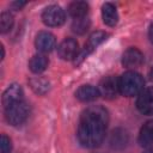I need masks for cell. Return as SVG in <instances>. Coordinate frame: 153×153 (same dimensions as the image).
I'll use <instances>...</instances> for the list:
<instances>
[{
    "label": "cell",
    "mask_w": 153,
    "mask_h": 153,
    "mask_svg": "<svg viewBox=\"0 0 153 153\" xmlns=\"http://www.w3.org/2000/svg\"><path fill=\"white\" fill-rule=\"evenodd\" d=\"M99 96L100 93L98 87H94L92 85H81L75 92V97L81 102H92Z\"/></svg>",
    "instance_id": "cell-13"
},
{
    "label": "cell",
    "mask_w": 153,
    "mask_h": 153,
    "mask_svg": "<svg viewBox=\"0 0 153 153\" xmlns=\"http://www.w3.org/2000/svg\"><path fill=\"white\" fill-rule=\"evenodd\" d=\"M136 106L143 115H153V86L143 88L137 96Z\"/></svg>",
    "instance_id": "cell-8"
},
{
    "label": "cell",
    "mask_w": 153,
    "mask_h": 153,
    "mask_svg": "<svg viewBox=\"0 0 153 153\" xmlns=\"http://www.w3.org/2000/svg\"><path fill=\"white\" fill-rule=\"evenodd\" d=\"M149 76H151V79L153 80V68L151 69V72H149Z\"/></svg>",
    "instance_id": "cell-23"
},
{
    "label": "cell",
    "mask_w": 153,
    "mask_h": 153,
    "mask_svg": "<svg viewBox=\"0 0 153 153\" xmlns=\"http://www.w3.org/2000/svg\"><path fill=\"white\" fill-rule=\"evenodd\" d=\"M25 4H26L25 1H14L11 4V7H13L14 10H20Z\"/></svg>",
    "instance_id": "cell-21"
},
{
    "label": "cell",
    "mask_w": 153,
    "mask_h": 153,
    "mask_svg": "<svg viewBox=\"0 0 153 153\" xmlns=\"http://www.w3.org/2000/svg\"><path fill=\"white\" fill-rule=\"evenodd\" d=\"M100 96H103L106 99H114L120 93V85H118V78L114 75L105 76L100 80L98 86Z\"/></svg>",
    "instance_id": "cell-6"
},
{
    "label": "cell",
    "mask_w": 153,
    "mask_h": 153,
    "mask_svg": "<svg viewBox=\"0 0 153 153\" xmlns=\"http://www.w3.org/2000/svg\"><path fill=\"white\" fill-rule=\"evenodd\" d=\"M23 90L20 87V85L18 84H12L10 85L5 92L2 93V98H1V102H2V105L4 108H7L14 103H18V102H22L23 100Z\"/></svg>",
    "instance_id": "cell-10"
},
{
    "label": "cell",
    "mask_w": 153,
    "mask_h": 153,
    "mask_svg": "<svg viewBox=\"0 0 153 153\" xmlns=\"http://www.w3.org/2000/svg\"><path fill=\"white\" fill-rule=\"evenodd\" d=\"M48 65H49V60L44 54H36L29 61V67H30L31 72H33L36 74L44 72L47 69Z\"/></svg>",
    "instance_id": "cell-15"
},
{
    "label": "cell",
    "mask_w": 153,
    "mask_h": 153,
    "mask_svg": "<svg viewBox=\"0 0 153 153\" xmlns=\"http://www.w3.org/2000/svg\"><path fill=\"white\" fill-rule=\"evenodd\" d=\"M143 62V54L137 48H129L122 55V65L128 69H134Z\"/></svg>",
    "instance_id": "cell-9"
},
{
    "label": "cell",
    "mask_w": 153,
    "mask_h": 153,
    "mask_svg": "<svg viewBox=\"0 0 153 153\" xmlns=\"http://www.w3.org/2000/svg\"><path fill=\"white\" fill-rule=\"evenodd\" d=\"M106 37H108V33H105L103 31H96V32L91 33L87 42L85 43L82 51L79 53V55L75 57V65H79L81 61H84L86 59V56H88L100 43H103L106 39Z\"/></svg>",
    "instance_id": "cell-5"
},
{
    "label": "cell",
    "mask_w": 153,
    "mask_h": 153,
    "mask_svg": "<svg viewBox=\"0 0 153 153\" xmlns=\"http://www.w3.org/2000/svg\"><path fill=\"white\" fill-rule=\"evenodd\" d=\"M90 25H91V22L87 18V16L81 18H75L72 23V30L78 35H84L90 29Z\"/></svg>",
    "instance_id": "cell-17"
},
{
    "label": "cell",
    "mask_w": 153,
    "mask_h": 153,
    "mask_svg": "<svg viewBox=\"0 0 153 153\" xmlns=\"http://www.w3.org/2000/svg\"><path fill=\"white\" fill-rule=\"evenodd\" d=\"M30 114V106L24 102L14 103L5 108V118L12 126H19L26 121Z\"/></svg>",
    "instance_id": "cell-3"
},
{
    "label": "cell",
    "mask_w": 153,
    "mask_h": 153,
    "mask_svg": "<svg viewBox=\"0 0 153 153\" xmlns=\"http://www.w3.org/2000/svg\"><path fill=\"white\" fill-rule=\"evenodd\" d=\"M30 86L38 94H44L49 90V82H48V80H45L42 76H36V78L30 79Z\"/></svg>",
    "instance_id": "cell-18"
},
{
    "label": "cell",
    "mask_w": 153,
    "mask_h": 153,
    "mask_svg": "<svg viewBox=\"0 0 153 153\" xmlns=\"http://www.w3.org/2000/svg\"><path fill=\"white\" fill-rule=\"evenodd\" d=\"M68 13L74 19L86 17L88 13V5L85 1H73L68 6Z\"/></svg>",
    "instance_id": "cell-16"
},
{
    "label": "cell",
    "mask_w": 153,
    "mask_h": 153,
    "mask_svg": "<svg viewBox=\"0 0 153 153\" xmlns=\"http://www.w3.org/2000/svg\"><path fill=\"white\" fill-rule=\"evenodd\" d=\"M102 18L104 24H106L108 26H115L118 22V13L115 5H112L111 2H105L102 6Z\"/></svg>",
    "instance_id": "cell-14"
},
{
    "label": "cell",
    "mask_w": 153,
    "mask_h": 153,
    "mask_svg": "<svg viewBox=\"0 0 153 153\" xmlns=\"http://www.w3.org/2000/svg\"><path fill=\"white\" fill-rule=\"evenodd\" d=\"M57 54L62 60H74L79 55L78 42L74 38H65L57 47Z\"/></svg>",
    "instance_id": "cell-7"
},
{
    "label": "cell",
    "mask_w": 153,
    "mask_h": 153,
    "mask_svg": "<svg viewBox=\"0 0 153 153\" xmlns=\"http://www.w3.org/2000/svg\"><path fill=\"white\" fill-rule=\"evenodd\" d=\"M13 23H14L13 16L10 12H2L0 16V32L1 33L8 32L12 29Z\"/></svg>",
    "instance_id": "cell-19"
},
{
    "label": "cell",
    "mask_w": 153,
    "mask_h": 153,
    "mask_svg": "<svg viewBox=\"0 0 153 153\" xmlns=\"http://www.w3.org/2000/svg\"><path fill=\"white\" fill-rule=\"evenodd\" d=\"M12 149V142L10 140V137H7L5 134L1 135V140H0V152L1 153H10Z\"/></svg>",
    "instance_id": "cell-20"
},
{
    "label": "cell",
    "mask_w": 153,
    "mask_h": 153,
    "mask_svg": "<svg viewBox=\"0 0 153 153\" xmlns=\"http://www.w3.org/2000/svg\"><path fill=\"white\" fill-rule=\"evenodd\" d=\"M109 123V114L100 105H92L85 109L80 116L76 136L81 146L94 148L99 146L104 137Z\"/></svg>",
    "instance_id": "cell-1"
},
{
    "label": "cell",
    "mask_w": 153,
    "mask_h": 153,
    "mask_svg": "<svg viewBox=\"0 0 153 153\" xmlns=\"http://www.w3.org/2000/svg\"><path fill=\"white\" fill-rule=\"evenodd\" d=\"M139 143L147 149H153V120L146 122L140 129Z\"/></svg>",
    "instance_id": "cell-12"
},
{
    "label": "cell",
    "mask_w": 153,
    "mask_h": 153,
    "mask_svg": "<svg viewBox=\"0 0 153 153\" xmlns=\"http://www.w3.org/2000/svg\"><path fill=\"white\" fill-rule=\"evenodd\" d=\"M143 153H153V149H147V151L143 152Z\"/></svg>",
    "instance_id": "cell-24"
},
{
    "label": "cell",
    "mask_w": 153,
    "mask_h": 153,
    "mask_svg": "<svg viewBox=\"0 0 153 153\" xmlns=\"http://www.w3.org/2000/svg\"><path fill=\"white\" fill-rule=\"evenodd\" d=\"M148 37L151 39V42L153 43V24L149 26V31H148Z\"/></svg>",
    "instance_id": "cell-22"
},
{
    "label": "cell",
    "mask_w": 153,
    "mask_h": 153,
    "mask_svg": "<svg viewBox=\"0 0 153 153\" xmlns=\"http://www.w3.org/2000/svg\"><path fill=\"white\" fill-rule=\"evenodd\" d=\"M65 19H66L65 11L57 5L48 6L42 12V22L47 26H51V27L60 26L65 23Z\"/></svg>",
    "instance_id": "cell-4"
},
{
    "label": "cell",
    "mask_w": 153,
    "mask_h": 153,
    "mask_svg": "<svg viewBox=\"0 0 153 153\" xmlns=\"http://www.w3.org/2000/svg\"><path fill=\"white\" fill-rule=\"evenodd\" d=\"M120 93L126 97L139 96L143 90V78L135 71H128L118 78Z\"/></svg>",
    "instance_id": "cell-2"
},
{
    "label": "cell",
    "mask_w": 153,
    "mask_h": 153,
    "mask_svg": "<svg viewBox=\"0 0 153 153\" xmlns=\"http://www.w3.org/2000/svg\"><path fill=\"white\" fill-rule=\"evenodd\" d=\"M55 36L48 31H41L37 33L35 39V45L41 53H49L55 47Z\"/></svg>",
    "instance_id": "cell-11"
}]
</instances>
